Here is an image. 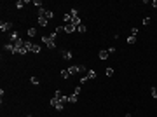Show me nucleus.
<instances>
[{
	"label": "nucleus",
	"instance_id": "1",
	"mask_svg": "<svg viewBox=\"0 0 157 117\" xmlns=\"http://www.w3.org/2000/svg\"><path fill=\"white\" fill-rule=\"evenodd\" d=\"M42 42H44V44H45L49 49H54V47H56V42L51 39L49 35H44V37H42Z\"/></svg>",
	"mask_w": 157,
	"mask_h": 117
},
{
	"label": "nucleus",
	"instance_id": "2",
	"mask_svg": "<svg viewBox=\"0 0 157 117\" xmlns=\"http://www.w3.org/2000/svg\"><path fill=\"white\" fill-rule=\"evenodd\" d=\"M11 28H12V23H11V21H2V23H0V30H2V32H9Z\"/></svg>",
	"mask_w": 157,
	"mask_h": 117
},
{
	"label": "nucleus",
	"instance_id": "3",
	"mask_svg": "<svg viewBox=\"0 0 157 117\" xmlns=\"http://www.w3.org/2000/svg\"><path fill=\"white\" fill-rule=\"evenodd\" d=\"M65 32H66V33H75V32H77V26L72 25V23H68V25L65 26Z\"/></svg>",
	"mask_w": 157,
	"mask_h": 117
},
{
	"label": "nucleus",
	"instance_id": "4",
	"mask_svg": "<svg viewBox=\"0 0 157 117\" xmlns=\"http://www.w3.org/2000/svg\"><path fill=\"white\" fill-rule=\"evenodd\" d=\"M100 60H107L108 56H110V52H108V49H103V51H100Z\"/></svg>",
	"mask_w": 157,
	"mask_h": 117
},
{
	"label": "nucleus",
	"instance_id": "5",
	"mask_svg": "<svg viewBox=\"0 0 157 117\" xmlns=\"http://www.w3.org/2000/svg\"><path fill=\"white\" fill-rule=\"evenodd\" d=\"M9 39H11V42H12V44H16V42L19 40V35H18V32H12V33L9 35Z\"/></svg>",
	"mask_w": 157,
	"mask_h": 117
},
{
	"label": "nucleus",
	"instance_id": "6",
	"mask_svg": "<svg viewBox=\"0 0 157 117\" xmlns=\"http://www.w3.org/2000/svg\"><path fill=\"white\" fill-rule=\"evenodd\" d=\"M61 56H63L65 60H72V58H73V54H72L70 51H61Z\"/></svg>",
	"mask_w": 157,
	"mask_h": 117
},
{
	"label": "nucleus",
	"instance_id": "7",
	"mask_svg": "<svg viewBox=\"0 0 157 117\" xmlns=\"http://www.w3.org/2000/svg\"><path fill=\"white\" fill-rule=\"evenodd\" d=\"M68 72H70V75H72V74H77V72H78V65H72V67H68Z\"/></svg>",
	"mask_w": 157,
	"mask_h": 117
},
{
	"label": "nucleus",
	"instance_id": "8",
	"mask_svg": "<svg viewBox=\"0 0 157 117\" xmlns=\"http://www.w3.org/2000/svg\"><path fill=\"white\" fill-rule=\"evenodd\" d=\"M72 19H73V18H72V16H70V12H66V14H65V16H63V21H65V23H66V25H68V23H72Z\"/></svg>",
	"mask_w": 157,
	"mask_h": 117
},
{
	"label": "nucleus",
	"instance_id": "9",
	"mask_svg": "<svg viewBox=\"0 0 157 117\" xmlns=\"http://www.w3.org/2000/svg\"><path fill=\"white\" fill-rule=\"evenodd\" d=\"M47 23H49L47 18H39V25L40 26H47Z\"/></svg>",
	"mask_w": 157,
	"mask_h": 117
},
{
	"label": "nucleus",
	"instance_id": "10",
	"mask_svg": "<svg viewBox=\"0 0 157 117\" xmlns=\"http://www.w3.org/2000/svg\"><path fill=\"white\" fill-rule=\"evenodd\" d=\"M77 100H78L77 94H70V96H68V101H70V103H77Z\"/></svg>",
	"mask_w": 157,
	"mask_h": 117
},
{
	"label": "nucleus",
	"instance_id": "11",
	"mask_svg": "<svg viewBox=\"0 0 157 117\" xmlns=\"http://www.w3.org/2000/svg\"><path fill=\"white\" fill-rule=\"evenodd\" d=\"M61 77H63V79H68V77H70V72H68V68L61 70Z\"/></svg>",
	"mask_w": 157,
	"mask_h": 117
},
{
	"label": "nucleus",
	"instance_id": "12",
	"mask_svg": "<svg viewBox=\"0 0 157 117\" xmlns=\"http://www.w3.org/2000/svg\"><path fill=\"white\" fill-rule=\"evenodd\" d=\"M26 52H28V49H26V47H25V45H23V47H21V49H18V54H21V56H25V54H26Z\"/></svg>",
	"mask_w": 157,
	"mask_h": 117
},
{
	"label": "nucleus",
	"instance_id": "13",
	"mask_svg": "<svg viewBox=\"0 0 157 117\" xmlns=\"http://www.w3.org/2000/svg\"><path fill=\"white\" fill-rule=\"evenodd\" d=\"M28 35H30V37H35V35H37V30H35V28H28Z\"/></svg>",
	"mask_w": 157,
	"mask_h": 117
},
{
	"label": "nucleus",
	"instance_id": "14",
	"mask_svg": "<svg viewBox=\"0 0 157 117\" xmlns=\"http://www.w3.org/2000/svg\"><path fill=\"white\" fill-rule=\"evenodd\" d=\"M49 103H51V105H52V107H56V105H58V103H59V100H58V98H54V96H52V98H51V101H49Z\"/></svg>",
	"mask_w": 157,
	"mask_h": 117
},
{
	"label": "nucleus",
	"instance_id": "15",
	"mask_svg": "<svg viewBox=\"0 0 157 117\" xmlns=\"http://www.w3.org/2000/svg\"><path fill=\"white\" fill-rule=\"evenodd\" d=\"M86 30H87V28H86V25H78V26H77V32H80V33H84Z\"/></svg>",
	"mask_w": 157,
	"mask_h": 117
},
{
	"label": "nucleus",
	"instance_id": "16",
	"mask_svg": "<svg viewBox=\"0 0 157 117\" xmlns=\"http://www.w3.org/2000/svg\"><path fill=\"white\" fill-rule=\"evenodd\" d=\"M70 16H72V18H78V11L77 9H72V11H70Z\"/></svg>",
	"mask_w": 157,
	"mask_h": 117
},
{
	"label": "nucleus",
	"instance_id": "17",
	"mask_svg": "<svg viewBox=\"0 0 157 117\" xmlns=\"http://www.w3.org/2000/svg\"><path fill=\"white\" fill-rule=\"evenodd\" d=\"M96 77V72H94V70H89V72H87V79H94Z\"/></svg>",
	"mask_w": 157,
	"mask_h": 117
},
{
	"label": "nucleus",
	"instance_id": "18",
	"mask_svg": "<svg viewBox=\"0 0 157 117\" xmlns=\"http://www.w3.org/2000/svg\"><path fill=\"white\" fill-rule=\"evenodd\" d=\"M72 25H75V26L82 25V23H80V18H73V19H72Z\"/></svg>",
	"mask_w": 157,
	"mask_h": 117
},
{
	"label": "nucleus",
	"instance_id": "19",
	"mask_svg": "<svg viewBox=\"0 0 157 117\" xmlns=\"http://www.w3.org/2000/svg\"><path fill=\"white\" fill-rule=\"evenodd\" d=\"M127 44H136V37L129 35V37H127Z\"/></svg>",
	"mask_w": 157,
	"mask_h": 117
},
{
	"label": "nucleus",
	"instance_id": "20",
	"mask_svg": "<svg viewBox=\"0 0 157 117\" xmlns=\"http://www.w3.org/2000/svg\"><path fill=\"white\" fill-rule=\"evenodd\" d=\"M45 18H47V19H52V18H54V12H52V11H47V12H45Z\"/></svg>",
	"mask_w": 157,
	"mask_h": 117
},
{
	"label": "nucleus",
	"instance_id": "21",
	"mask_svg": "<svg viewBox=\"0 0 157 117\" xmlns=\"http://www.w3.org/2000/svg\"><path fill=\"white\" fill-rule=\"evenodd\" d=\"M105 74H107V77H112V75H114V68H107Z\"/></svg>",
	"mask_w": 157,
	"mask_h": 117
},
{
	"label": "nucleus",
	"instance_id": "22",
	"mask_svg": "<svg viewBox=\"0 0 157 117\" xmlns=\"http://www.w3.org/2000/svg\"><path fill=\"white\" fill-rule=\"evenodd\" d=\"M23 5H25V0H18V2H16V7H18V9H21Z\"/></svg>",
	"mask_w": 157,
	"mask_h": 117
},
{
	"label": "nucleus",
	"instance_id": "23",
	"mask_svg": "<svg viewBox=\"0 0 157 117\" xmlns=\"http://www.w3.org/2000/svg\"><path fill=\"white\" fill-rule=\"evenodd\" d=\"M33 5L39 7V9H42V2H40V0H33Z\"/></svg>",
	"mask_w": 157,
	"mask_h": 117
},
{
	"label": "nucleus",
	"instance_id": "24",
	"mask_svg": "<svg viewBox=\"0 0 157 117\" xmlns=\"http://www.w3.org/2000/svg\"><path fill=\"white\" fill-rule=\"evenodd\" d=\"M80 91H82V87H80V86H77V87H75V89H73V94H80Z\"/></svg>",
	"mask_w": 157,
	"mask_h": 117
},
{
	"label": "nucleus",
	"instance_id": "25",
	"mask_svg": "<svg viewBox=\"0 0 157 117\" xmlns=\"http://www.w3.org/2000/svg\"><path fill=\"white\" fill-rule=\"evenodd\" d=\"M54 32H56V33H58V35H59V33H63V32H65V28H63V26H58V28H56V30H54Z\"/></svg>",
	"mask_w": 157,
	"mask_h": 117
},
{
	"label": "nucleus",
	"instance_id": "26",
	"mask_svg": "<svg viewBox=\"0 0 157 117\" xmlns=\"http://www.w3.org/2000/svg\"><path fill=\"white\" fill-rule=\"evenodd\" d=\"M131 35H133V37H136V35H138V28H136V26H134V28H131Z\"/></svg>",
	"mask_w": 157,
	"mask_h": 117
},
{
	"label": "nucleus",
	"instance_id": "27",
	"mask_svg": "<svg viewBox=\"0 0 157 117\" xmlns=\"http://www.w3.org/2000/svg\"><path fill=\"white\" fill-rule=\"evenodd\" d=\"M30 80H32V84H35V86H37V84L40 82V80H39V77H32Z\"/></svg>",
	"mask_w": 157,
	"mask_h": 117
},
{
	"label": "nucleus",
	"instance_id": "28",
	"mask_svg": "<svg viewBox=\"0 0 157 117\" xmlns=\"http://www.w3.org/2000/svg\"><path fill=\"white\" fill-rule=\"evenodd\" d=\"M66 101H68V96H61L59 98V103H66Z\"/></svg>",
	"mask_w": 157,
	"mask_h": 117
},
{
	"label": "nucleus",
	"instance_id": "29",
	"mask_svg": "<svg viewBox=\"0 0 157 117\" xmlns=\"http://www.w3.org/2000/svg\"><path fill=\"white\" fill-rule=\"evenodd\" d=\"M150 21H152V18H145L143 19V25H150Z\"/></svg>",
	"mask_w": 157,
	"mask_h": 117
},
{
	"label": "nucleus",
	"instance_id": "30",
	"mask_svg": "<svg viewBox=\"0 0 157 117\" xmlns=\"http://www.w3.org/2000/svg\"><path fill=\"white\" fill-rule=\"evenodd\" d=\"M152 96L157 100V87H152Z\"/></svg>",
	"mask_w": 157,
	"mask_h": 117
},
{
	"label": "nucleus",
	"instance_id": "31",
	"mask_svg": "<svg viewBox=\"0 0 157 117\" xmlns=\"http://www.w3.org/2000/svg\"><path fill=\"white\" fill-rule=\"evenodd\" d=\"M78 72H80V74L86 72V67H84V65H78Z\"/></svg>",
	"mask_w": 157,
	"mask_h": 117
},
{
	"label": "nucleus",
	"instance_id": "32",
	"mask_svg": "<svg viewBox=\"0 0 157 117\" xmlns=\"http://www.w3.org/2000/svg\"><path fill=\"white\" fill-rule=\"evenodd\" d=\"M61 96H63V94H61V93H59V91H56V93H54V98H58V100H59V98H61Z\"/></svg>",
	"mask_w": 157,
	"mask_h": 117
},
{
	"label": "nucleus",
	"instance_id": "33",
	"mask_svg": "<svg viewBox=\"0 0 157 117\" xmlns=\"http://www.w3.org/2000/svg\"><path fill=\"white\" fill-rule=\"evenodd\" d=\"M152 7H154V9H157V0H154V2H152Z\"/></svg>",
	"mask_w": 157,
	"mask_h": 117
},
{
	"label": "nucleus",
	"instance_id": "34",
	"mask_svg": "<svg viewBox=\"0 0 157 117\" xmlns=\"http://www.w3.org/2000/svg\"><path fill=\"white\" fill-rule=\"evenodd\" d=\"M124 117H131V114H126V115H124Z\"/></svg>",
	"mask_w": 157,
	"mask_h": 117
}]
</instances>
